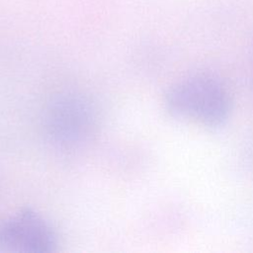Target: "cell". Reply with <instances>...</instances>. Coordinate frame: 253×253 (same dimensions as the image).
<instances>
[{
    "label": "cell",
    "instance_id": "7a4b0ae2",
    "mask_svg": "<svg viewBox=\"0 0 253 253\" xmlns=\"http://www.w3.org/2000/svg\"><path fill=\"white\" fill-rule=\"evenodd\" d=\"M43 131L54 146L69 149L86 142L93 133L96 113L81 94L64 92L47 104L43 113Z\"/></svg>",
    "mask_w": 253,
    "mask_h": 253
},
{
    "label": "cell",
    "instance_id": "6da1fadb",
    "mask_svg": "<svg viewBox=\"0 0 253 253\" xmlns=\"http://www.w3.org/2000/svg\"><path fill=\"white\" fill-rule=\"evenodd\" d=\"M168 112L205 126L221 124L228 113V95L221 83L209 75H195L174 85L166 97Z\"/></svg>",
    "mask_w": 253,
    "mask_h": 253
},
{
    "label": "cell",
    "instance_id": "3957f363",
    "mask_svg": "<svg viewBox=\"0 0 253 253\" xmlns=\"http://www.w3.org/2000/svg\"><path fill=\"white\" fill-rule=\"evenodd\" d=\"M57 245L53 225L33 209H23L0 221L1 253H49Z\"/></svg>",
    "mask_w": 253,
    "mask_h": 253
}]
</instances>
